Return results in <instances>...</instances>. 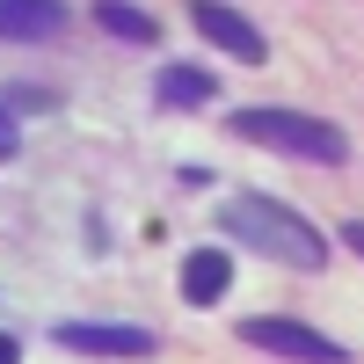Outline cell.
Masks as SVG:
<instances>
[{
  "mask_svg": "<svg viewBox=\"0 0 364 364\" xmlns=\"http://www.w3.org/2000/svg\"><path fill=\"white\" fill-rule=\"evenodd\" d=\"M219 226L233 240H248V248H262L269 262H284V269H328V233L306 226L291 204L277 197H226L219 211Z\"/></svg>",
  "mask_w": 364,
  "mask_h": 364,
  "instance_id": "obj_1",
  "label": "cell"
},
{
  "mask_svg": "<svg viewBox=\"0 0 364 364\" xmlns=\"http://www.w3.org/2000/svg\"><path fill=\"white\" fill-rule=\"evenodd\" d=\"M233 132L255 139V146H277L291 161H321V168H343L350 161V139L328 124V117H306V109H233Z\"/></svg>",
  "mask_w": 364,
  "mask_h": 364,
  "instance_id": "obj_2",
  "label": "cell"
},
{
  "mask_svg": "<svg viewBox=\"0 0 364 364\" xmlns=\"http://www.w3.org/2000/svg\"><path fill=\"white\" fill-rule=\"evenodd\" d=\"M240 343H255L269 357H299V364H343V343H328V336H314L306 321H284V314L240 321Z\"/></svg>",
  "mask_w": 364,
  "mask_h": 364,
  "instance_id": "obj_3",
  "label": "cell"
},
{
  "mask_svg": "<svg viewBox=\"0 0 364 364\" xmlns=\"http://www.w3.org/2000/svg\"><path fill=\"white\" fill-rule=\"evenodd\" d=\"M190 22H197V37H211L219 51H233L240 66H255V58L269 51V44H262V29H255L248 15H240V8H219V0H204V8H197Z\"/></svg>",
  "mask_w": 364,
  "mask_h": 364,
  "instance_id": "obj_4",
  "label": "cell"
},
{
  "mask_svg": "<svg viewBox=\"0 0 364 364\" xmlns=\"http://www.w3.org/2000/svg\"><path fill=\"white\" fill-rule=\"evenodd\" d=\"M58 343L87 350V357H154V336H146V328H117V321H66Z\"/></svg>",
  "mask_w": 364,
  "mask_h": 364,
  "instance_id": "obj_5",
  "label": "cell"
},
{
  "mask_svg": "<svg viewBox=\"0 0 364 364\" xmlns=\"http://www.w3.org/2000/svg\"><path fill=\"white\" fill-rule=\"evenodd\" d=\"M226 284H233V255L226 248H197L182 262V299H190V306H211Z\"/></svg>",
  "mask_w": 364,
  "mask_h": 364,
  "instance_id": "obj_6",
  "label": "cell"
},
{
  "mask_svg": "<svg viewBox=\"0 0 364 364\" xmlns=\"http://www.w3.org/2000/svg\"><path fill=\"white\" fill-rule=\"evenodd\" d=\"M58 22H66V8H58V0H0V37H15V44L51 37Z\"/></svg>",
  "mask_w": 364,
  "mask_h": 364,
  "instance_id": "obj_7",
  "label": "cell"
},
{
  "mask_svg": "<svg viewBox=\"0 0 364 364\" xmlns=\"http://www.w3.org/2000/svg\"><path fill=\"white\" fill-rule=\"evenodd\" d=\"M211 95H219L211 66H161V102H175V109H197V102H211Z\"/></svg>",
  "mask_w": 364,
  "mask_h": 364,
  "instance_id": "obj_8",
  "label": "cell"
},
{
  "mask_svg": "<svg viewBox=\"0 0 364 364\" xmlns=\"http://www.w3.org/2000/svg\"><path fill=\"white\" fill-rule=\"evenodd\" d=\"M95 22L109 29V37H124V44H154L161 37V22L146 8H132V0H95Z\"/></svg>",
  "mask_w": 364,
  "mask_h": 364,
  "instance_id": "obj_9",
  "label": "cell"
},
{
  "mask_svg": "<svg viewBox=\"0 0 364 364\" xmlns=\"http://www.w3.org/2000/svg\"><path fill=\"white\" fill-rule=\"evenodd\" d=\"M343 240H350V248L364 255V219H350V226H343Z\"/></svg>",
  "mask_w": 364,
  "mask_h": 364,
  "instance_id": "obj_10",
  "label": "cell"
},
{
  "mask_svg": "<svg viewBox=\"0 0 364 364\" xmlns=\"http://www.w3.org/2000/svg\"><path fill=\"white\" fill-rule=\"evenodd\" d=\"M0 364H22V350H15V336H0Z\"/></svg>",
  "mask_w": 364,
  "mask_h": 364,
  "instance_id": "obj_11",
  "label": "cell"
},
{
  "mask_svg": "<svg viewBox=\"0 0 364 364\" xmlns=\"http://www.w3.org/2000/svg\"><path fill=\"white\" fill-rule=\"evenodd\" d=\"M15 154V132H8V117H0V161H8Z\"/></svg>",
  "mask_w": 364,
  "mask_h": 364,
  "instance_id": "obj_12",
  "label": "cell"
}]
</instances>
